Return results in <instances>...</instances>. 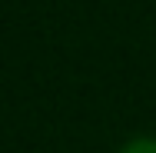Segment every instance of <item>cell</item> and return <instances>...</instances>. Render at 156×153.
I'll list each match as a JSON object with an SVG mask.
<instances>
[{
    "label": "cell",
    "mask_w": 156,
    "mask_h": 153,
    "mask_svg": "<svg viewBox=\"0 0 156 153\" xmlns=\"http://www.w3.org/2000/svg\"><path fill=\"white\" fill-rule=\"evenodd\" d=\"M120 153H156V137H136V140H129Z\"/></svg>",
    "instance_id": "cell-1"
}]
</instances>
